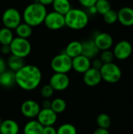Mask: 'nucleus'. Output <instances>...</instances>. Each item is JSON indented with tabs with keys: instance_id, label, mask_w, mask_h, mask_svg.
Here are the masks:
<instances>
[{
	"instance_id": "f257e3e1",
	"label": "nucleus",
	"mask_w": 133,
	"mask_h": 134,
	"mask_svg": "<svg viewBox=\"0 0 133 134\" xmlns=\"http://www.w3.org/2000/svg\"><path fill=\"white\" fill-rule=\"evenodd\" d=\"M16 85L26 91L35 90L42 82V71L35 65L27 64L15 72Z\"/></svg>"
},
{
	"instance_id": "f03ea898",
	"label": "nucleus",
	"mask_w": 133,
	"mask_h": 134,
	"mask_svg": "<svg viewBox=\"0 0 133 134\" xmlns=\"http://www.w3.org/2000/svg\"><path fill=\"white\" fill-rule=\"evenodd\" d=\"M47 13L45 5L34 1L26 6L22 14V19L31 27H37L44 22Z\"/></svg>"
},
{
	"instance_id": "7ed1b4c3",
	"label": "nucleus",
	"mask_w": 133,
	"mask_h": 134,
	"mask_svg": "<svg viewBox=\"0 0 133 134\" xmlns=\"http://www.w3.org/2000/svg\"><path fill=\"white\" fill-rule=\"evenodd\" d=\"M65 26L72 30H82L89 24L88 13L81 9H71L64 16Z\"/></svg>"
},
{
	"instance_id": "20e7f679",
	"label": "nucleus",
	"mask_w": 133,
	"mask_h": 134,
	"mask_svg": "<svg viewBox=\"0 0 133 134\" xmlns=\"http://www.w3.org/2000/svg\"><path fill=\"white\" fill-rule=\"evenodd\" d=\"M50 66L54 73L67 74L72 70V59L65 53H61L52 59Z\"/></svg>"
},
{
	"instance_id": "39448f33",
	"label": "nucleus",
	"mask_w": 133,
	"mask_h": 134,
	"mask_svg": "<svg viewBox=\"0 0 133 134\" xmlns=\"http://www.w3.org/2000/svg\"><path fill=\"white\" fill-rule=\"evenodd\" d=\"M9 46L11 54L23 59L27 57L31 51V45L28 39L20 37H14Z\"/></svg>"
},
{
	"instance_id": "423d86ee",
	"label": "nucleus",
	"mask_w": 133,
	"mask_h": 134,
	"mask_svg": "<svg viewBox=\"0 0 133 134\" xmlns=\"http://www.w3.org/2000/svg\"><path fill=\"white\" fill-rule=\"evenodd\" d=\"M102 80L109 83H115L122 78V70L114 63L103 64L100 70Z\"/></svg>"
},
{
	"instance_id": "0eeeda50",
	"label": "nucleus",
	"mask_w": 133,
	"mask_h": 134,
	"mask_svg": "<svg viewBox=\"0 0 133 134\" xmlns=\"http://www.w3.org/2000/svg\"><path fill=\"white\" fill-rule=\"evenodd\" d=\"M22 15L15 8L6 9L2 16V21L5 27L13 30L22 21Z\"/></svg>"
},
{
	"instance_id": "6e6552de",
	"label": "nucleus",
	"mask_w": 133,
	"mask_h": 134,
	"mask_svg": "<svg viewBox=\"0 0 133 134\" xmlns=\"http://www.w3.org/2000/svg\"><path fill=\"white\" fill-rule=\"evenodd\" d=\"M43 23L47 28L56 31L61 29L65 26V18L63 15L55 11H52L47 13Z\"/></svg>"
},
{
	"instance_id": "1a4fd4ad",
	"label": "nucleus",
	"mask_w": 133,
	"mask_h": 134,
	"mask_svg": "<svg viewBox=\"0 0 133 134\" xmlns=\"http://www.w3.org/2000/svg\"><path fill=\"white\" fill-rule=\"evenodd\" d=\"M49 84L52 86L54 91H63L70 86V79L67 74L54 73L50 77Z\"/></svg>"
},
{
	"instance_id": "9d476101",
	"label": "nucleus",
	"mask_w": 133,
	"mask_h": 134,
	"mask_svg": "<svg viewBox=\"0 0 133 134\" xmlns=\"http://www.w3.org/2000/svg\"><path fill=\"white\" fill-rule=\"evenodd\" d=\"M132 53V46L127 40H122L118 42L113 50L114 58L120 60L128 59Z\"/></svg>"
},
{
	"instance_id": "9b49d317",
	"label": "nucleus",
	"mask_w": 133,
	"mask_h": 134,
	"mask_svg": "<svg viewBox=\"0 0 133 134\" xmlns=\"http://www.w3.org/2000/svg\"><path fill=\"white\" fill-rule=\"evenodd\" d=\"M41 110L39 104L34 100H27L24 101L20 107L22 115L27 119L36 118Z\"/></svg>"
},
{
	"instance_id": "f8f14e48",
	"label": "nucleus",
	"mask_w": 133,
	"mask_h": 134,
	"mask_svg": "<svg viewBox=\"0 0 133 134\" xmlns=\"http://www.w3.org/2000/svg\"><path fill=\"white\" fill-rule=\"evenodd\" d=\"M37 119L43 127L51 126L56 122L57 114L55 113L51 108H41Z\"/></svg>"
},
{
	"instance_id": "ddd939ff",
	"label": "nucleus",
	"mask_w": 133,
	"mask_h": 134,
	"mask_svg": "<svg viewBox=\"0 0 133 134\" xmlns=\"http://www.w3.org/2000/svg\"><path fill=\"white\" fill-rule=\"evenodd\" d=\"M93 41L96 45L97 48L102 51L110 49L114 44L113 37L110 34L106 32L97 33L95 35Z\"/></svg>"
},
{
	"instance_id": "4468645a",
	"label": "nucleus",
	"mask_w": 133,
	"mask_h": 134,
	"mask_svg": "<svg viewBox=\"0 0 133 134\" xmlns=\"http://www.w3.org/2000/svg\"><path fill=\"white\" fill-rule=\"evenodd\" d=\"M101 81L102 77L100 70L90 68L83 74V82L88 86H96L101 82Z\"/></svg>"
},
{
	"instance_id": "2eb2a0df",
	"label": "nucleus",
	"mask_w": 133,
	"mask_h": 134,
	"mask_svg": "<svg viewBox=\"0 0 133 134\" xmlns=\"http://www.w3.org/2000/svg\"><path fill=\"white\" fill-rule=\"evenodd\" d=\"M91 68V60L83 55L72 59V69L79 74H84Z\"/></svg>"
},
{
	"instance_id": "dca6fc26",
	"label": "nucleus",
	"mask_w": 133,
	"mask_h": 134,
	"mask_svg": "<svg viewBox=\"0 0 133 134\" xmlns=\"http://www.w3.org/2000/svg\"><path fill=\"white\" fill-rule=\"evenodd\" d=\"M118 21L125 27L133 26V9L124 6L118 11Z\"/></svg>"
},
{
	"instance_id": "f3484780",
	"label": "nucleus",
	"mask_w": 133,
	"mask_h": 134,
	"mask_svg": "<svg viewBox=\"0 0 133 134\" xmlns=\"http://www.w3.org/2000/svg\"><path fill=\"white\" fill-rule=\"evenodd\" d=\"M82 55L86 57L89 59H94L99 54L100 49L97 48L93 39H88L82 42Z\"/></svg>"
},
{
	"instance_id": "a211bd4d",
	"label": "nucleus",
	"mask_w": 133,
	"mask_h": 134,
	"mask_svg": "<svg viewBox=\"0 0 133 134\" xmlns=\"http://www.w3.org/2000/svg\"><path fill=\"white\" fill-rule=\"evenodd\" d=\"M19 124L13 119L2 120L0 125V134H18Z\"/></svg>"
},
{
	"instance_id": "6ab92c4d",
	"label": "nucleus",
	"mask_w": 133,
	"mask_h": 134,
	"mask_svg": "<svg viewBox=\"0 0 133 134\" xmlns=\"http://www.w3.org/2000/svg\"><path fill=\"white\" fill-rule=\"evenodd\" d=\"M14 85H16L15 72L6 70L0 74V86L5 88H11Z\"/></svg>"
},
{
	"instance_id": "aec40b11",
	"label": "nucleus",
	"mask_w": 133,
	"mask_h": 134,
	"mask_svg": "<svg viewBox=\"0 0 133 134\" xmlns=\"http://www.w3.org/2000/svg\"><path fill=\"white\" fill-rule=\"evenodd\" d=\"M82 42L78 41H72L67 44L64 53L71 59H73L78 56L82 55Z\"/></svg>"
},
{
	"instance_id": "412c9836",
	"label": "nucleus",
	"mask_w": 133,
	"mask_h": 134,
	"mask_svg": "<svg viewBox=\"0 0 133 134\" xmlns=\"http://www.w3.org/2000/svg\"><path fill=\"white\" fill-rule=\"evenodd\" d=\"M43 126L38 120L27 122L23 129L24 134H42Z\"/></svg>"
},
{
	"instance_id": "4be33fe9",
	"label": "nucleus",
	"mask_w": 133,
	"mask_h": 134,
	"mask_svg": "<svg viewBox=\"0 0 133 134\" xmlns=\"http://www.w3.org/2000/svg\"><path fill=\"white\" fill-rule=\"evenodd\" d=\"M53 11L65 16L71 9V5L69 0H54L52 3Z\"/></svg>"
},
{
	"instance_id": "5701e85b",
	"label": "nucleus",
	"mask_w": 133,
	"mask_h": 134,
	"mask_svg": "<svg viewBox=\"0 0 133 134\" xmlns=\"http://www.w3.org/2000/svg\"><path fill=\"white\" fill-rule=\"evenodd\" d=\"M6 64L9 70L13 72H16L25 65L23 58L14 56L13 54H10V56L8 57Z\"/></svg>"
},
{
	"instance_id": "b1692460",
	"label": "nucleus",
	"mask_w": 133,
	"mask_h": 134,
	"mask_svg": "<svg viewBox=\"0 0 133 134\" xmlns=\"http://www.w3.org/2000/svg\"><path fill=\"white\" fill-rule=\"evenodd\" d=\"M15 31L16 34L17 35V37L27 39L32 35L33 30H32V27L24 22V23H20L15 28Z\"/></svg>"
},
{
	"instance_id": "393cba45",
	"label": "nucleus",
	"mask_w": 133,
	"mask_h": 134,
	"mask_svg": "<svg viewBox=\"0 0 133 134\" xmlns=\"http://www.w3.org/2000/svg\"><path fill=\"white\" fill-rule=\"evenodd\" d=\"M14 38L13 30L7 27L0 28V44L1 45H9Z\"/></svg>"
},
{
	"instance_id": "a878e982",
	"label": "nucleus",
	"mask_w": 133,
	"mask_h": 134,
	"mask_svg": "<svg viewBox=\"0 0 133 134\" xmlns=\"http://www.w3.org/2000/svg\"><path fill=\"white\" fill-rule=\"evenodd\" d=\"M55 113L60 114L63 113L67 108V103L62 98H55L51 101V108Z\"/></svg>"
},
{
	"instance_id": "bb28decb",
	"label": "nucleus",
	"mask_w": 133,
	"mask_h": 134,
	"mask_svg": "<svg viewBox=\"0 0 133 134\" xmlns=\"http://www.w3.org/2000/svg\"><path fill=\"white\" fill-rule=\"evenodd\" d=\"M96 123H97L99 128L108 130V128H110V126L111 125V117L107 114L101 113L96 118Z\"/></svg>"
},
{
	"instance_id": "cd10ccee",
	"label": "nucleus",
	"mask_w": 133,
	"mask_h": 134,
	"mask_svg": "<svg viewBox=\"0 0 133 134\" xmlns=\"http://www.w3.org/2000/svg\"><path fill=\"white\" fill-rule=\"evenodd\" d=\"M95 6L97 10V13L101 15L105 14L107 11L111 9V5L108 0H97Z\"/></svg>"
},
{
	"instance_id": "c85d7f7f",
	"label": "nucleus",
	"mask_w": 133,
	"mask_h": 134,
	"mask_svg": "<svg viewBox=\"0 0 133 134\" xmlns=\"http://www.w3.org/2000/svg\"><path fill=\"white\" fill-rule=\"evenodd\" d=\"M57 134H77L76 127L71 123H64L58 127L56 130Z\"/></svg>"
},
{
	"instance_id": "c756f323",
	"label": "nucleus",
	"mask_w": 133,
	"mask_h": 134,
	"mask_svg": "<svg viewBox=\"0 0 133 134\" xmlns=\"http://www.w3.org/2000/svg\"><path fill=\"white\" fill-rule=\"evenodd\" d=\"M103 16V20L107 24H113L118 21V12L114 9H110Z\"/></svg>"
},
{
	"instance_id": "7c9ffc66",
	"label": "nucleus",
	"mask_w": 133,
	"mask_h": 134,
	"mask_svg": "<svg viewBox=\"0 0 133 134\" xmlns=\"http://www.w3.org/2000/svg\"><path fill=\"white\" fill-rule=\"evenodd\" d=\"M100 59L101 60L103 64H109V63L113 62V60L114 59V56L113 52L111 51L110 49L103 50V51H102V53L100 54Z\"/></svg>"
},
{
	"instance_id": "2f4dec72",
	"label": "nucleus",
	"mask_w": 133,
	"mask_h": 134,
	"mask_svg": "<svg viewBox=\"0 0 133 134\" xmlns=\"http://www.w3.org/2000/svg\"><path fill=\"white\" fill-rule=\"evenodd\" d=\"M40 93L44 99H49L53 95L54 90L52 88V86L49 84H47L42 87L40 90Z\"/></svg>"
},
{
	"instance_id": "473e14b6",
	"label": "nucleus",
	"mask_w": 133,
	"mask_h": 134,
	"mask_svg": "<svg viewBox=\"0 0 133 134\" xmlns=\"http://www.w3.org/2000/svg\"><path fill=\"white\" fill-rule=\"evenodd\" d=\"M103 62L101 61V60L100 58H94L92 61H91V68L97 69V70H100V68L103 66Z\"/></svg>"
},
{
	"instance_id": "72a5a7b5",
	"label": "nucleus",
	"mask_w": 133,
	"mask_h": 134,
	"mask_svg": "<svg viewBox=\"0 0 133 134\" xmlns=\"http://www.w3.org/2000/svg\"><path fill=\"white\" fill-rule=\"evenodd\" d=\"M96 1H97V0H78L79 3H80L82 6H84V7H85V8H87V9L89 8V7H91V6L95 5Z\"/></svg>"
},
{
	"instance_id": "f704fd0d",
	"label": "nucleus",
	"mask_w": 133,
	"mask_h": 134,
	"mask_svg": "<svg viewBox=\"0 0 133 134\" xmlns=\"http://www.w3.org/2000/svg\"><path fill=\"white\" fill-rule=\"evenodd\" d=\"M42 134H57L56 129L53 127V126H45L43 127Z\"/></svg>"
},
{
	"instance_id": "c9c22d12",
	"label": "nucleus",
	"mask_w": 133,
	"mask_h": 134,
	"mask_svg": "<svg viewBox=\"0 0 133 134\" xmlns=\"http://www.w3.org/2000/svg\"><path fill=\"white\" fill-rule=\"evenodd\" d=\"M0 53H2L4 55H8L11 54V50H10V46L9 45H1L0 47Z\"/></svg>"
},
{
	"instance_id": "e433bc0d",
	"label": "nucleus",
	"mask_w": 133,
	"mask_h": 134,
	"mask_svg": "<svg viewBox=\"0 0 133 134\" xmlns=\"http://www.w3.org/2000/svg\"><path fill=\"white\" fill-rule=\"evenodd\" d=\"M7 64L6 61L0 57V74H2V72H4L5 71H6L7 69Z\"/></svg>"
},
{
	"instance_id": "4c0bfd02",
	"label": "nucleus",
	"mask_w": 133,
	"mask_h": 134,
	"mask_svg": "<svg viewBox=\"0 0 133 134\" xmlns=\"http://www.w3.org/2000/svg\"><path fill=\"white\" fill-rule=\"evenodd\" d=\"M51 101L49 99H44L42 102V108H51Z\"/></svg>"
},
{
	"instance_id": "58836bf2",
	"label": "nucleus",
	"mask_w": 133,
	"mask_h": 134,
	"mask_svg": "<svg viewBox=\"0 0 133 134\" xmlns=\"http://www.w3.org/2000/svg\"><path fill=\"white\" fill-rule=\"evenodd\" d=\"M92 134H110L108 130L106 129H102V128H98L96 129Z\"/></svg>"
},
{
	"instance_id": "ea45409f",
	"label": "nucleus",
	"mask_w": 133,
	"mask_h": 134,
	"mask_svg": "<svg viewBox=\"0 0 133 134\" xmlns=\"http://www.w3.org/2000/svg\"><path fill=\"white\" fill-rule=\"evenodd\" d=\"M39 3H41L42 5L46 6V5H51L54 0H37Z\"/></svg>"
},
{
	"instance_id": "a19ab883",
	"label": "nucleus",
	"mask_w": 133,
	"mask_h": 134,
	"mask_svg": "<svg viewBox=\"0 0 133 134\" xmlns=\"http://www.w3.org/2000/svg\"><path fill=\"white\" fill-rule=\"evenodd\" d=\"M88 10H89V13L90 14H92V15H95V14L97 13V10H96V8L95 5L88 8Z\"/></svg>"
},
{
	"instance_id": "79ce46f5",
	"label": "nucleus",
	"mask_w": 133,
	"mask_h": 134,
	"mask_svg": "<svg viewBox=\"0 0 133 134\" xmlns=\"http://www.w3.org/2000/svg\"><path fill=\"white\" fill-rule=\"evenodd\" d=\"M2 119H1V117H0V125H1V123H2Z\"/></svg>"
},
{
	"instance_id": "37998d69",
	"label": "nucleus",
	"mask_w": 133,
	"mask_h": 134,
	"mask_svg": "<svg viewBox=\"0 0 133 134\" xmlns=\"http://www.w3.org/2000/svg\"><path fill=\"white\" fill-rule=\"evenodd\" d=\"M30 1H32V2H34V1H37V0H30Z\"/></svg>"
}]
</instances>
